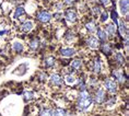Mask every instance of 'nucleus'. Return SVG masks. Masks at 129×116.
Wrapping results in <instances>:
<instances>
[{"label": "nucleus", "mask_w": 129, "mask_h": 116, "mask_svg": "<svg viewBox=\"0 0 129 116\" xmlns=\"http://www.w3.org/2000/svg\"><path fill=\"white\" fill-rule=\"evenodd\" d=\"M92 98L89 95V93L82 91L79 95V100L77 103V108L79 111H86L89 108V106L92 104Z\"/></svg>", "instance_id": "1"}, {"label": "nucleus", "mask_w": 129, "mask_h": 116, "mask_svg": "<svg viewBox=\"0 0 129 116\" xmlns=\"http://www.w3.org/2000/svg\"><path fill=\"white\" fill-rule=\"evenodd\" d=\"M27 69H28V64L27 63H23V64H21V65H19L17 68L13 70V73L14 75H17V76H23V75L26 73Z\"/></svg>", "instance_id": "2"}, {"label": "nucleus", "mask_w": 129, "mask_h": 116, "mask_svg": "<svg viewBox=\"0 0 129 116\" xmlns=\"http://www.w3.org/2000/svg\"><path fill=\"white\" fill-rule=\"evenodd\" d=\"M104 86L111 93H113V94L116 92V83L113 81V80H111V79H106L105 80V81H104Z\"/></svg>", "instance_id": "3"}, {"label": "nucleus", "mask_w": 129, "mask_h": 116, "mask_svg": "<svg viewBox=\"0 0 129 116\" xmlns=\"http://www.w3.org/2000/svg\"><path fill=\"white\" fill-rule=\"evenodd\" d=\"M50 18H51V15L46 11H42L37 14V20L41 21L42 23H46V22H48L50 20Z\"/></svg>", "instance_id": "4"}, {"label": "nucleus", "mask_w": 129, "mask_h": 116, "mask_svg": "<svg viewBox=\"0 0 129 116\" xmlns=\"http://www.w3.org/2000/svg\"><path fill=\"white\" fill-rule=\"evenodd\" d=\"M119 7H120L121 14L128 13V0H119Z\"/></svg>", "instance_id": "5"}, {"label": "nucleus", "mask_w": 129, "mask_h": 116, "mask_svg": "<svg viewBox=\"0 0 129 116\" xmlns=\"http://www.w3.org/2000/svg\"><path fill=\"white\" fill-rule=\"evenodd\" d=\"M50 83L51 84H55V85H60L61 83H62V79H61V77L59 75L55 73V75H51V77H50Z\"/></svg>", "instance_id": "6"}, {"label": "nucleus", "mask_w": 129, "mask_h": 116, "mask_svg": "<svg viewBox=\"0 0 129 116\" xmlns=\"http://www.w3.org/2000/svg\"><path fill=\"white\" fill-rule=\"evenodd\" d=\"M86 43H88L89 46L92 47V48H98L99 47V41H98V38L94 37V36H90L88 38V41H86Z\"/></svg>", "instance_id": "7"}, {"label": "nucleus", "mask_w": 129, "mask_h": 116, "mask_svg": "<svg viewBox=\"0 0 129 116\" xmlns=\"http://www.w3.org/2000/svg\"><path fill=\"white\" fill-rule=\"evenodd\" d=\"M60 54L62 56H66V57H70L72 55L76 54V50L73 48H61L60 49Z\"/></svg>", "instance_id": "8"}, {"label": "nucleus", "mask_w": 129, "mask_h": 116, "mask_svg": "<svg viewBox=\"0 0 129 116\" xmlns=\"http://www.w3.org/2000/svg\"><path fill=\"white\" fill-rule=\"evenodd\" d=\"M105 96H106V94H105L104 90H103V89H99V91L96 92V103L104 102Z\"/></svg>", "instance_id": "9"}, {"label": "nucleus", "mask_w": 129, "mask_h": 116, "mask_svg": "<svg viewBox=\"0 0 129 116\" xmlns=\"http://www.w3.org/2000/svg\"><path fill=\"white\" fill-rule=\"evenodd\" d=\"M66 19H67V21H69V22H75L76 19H77L76 12L73 11V10L66 11Z\"/></svg>", "instance_id": "10"}, {"label": "nucleus", "mask_w": 129, "mask_h": 116, "mask_svg": "<svg viewBox=\"0 0 129 116\" xmlns=\"http://www.w3.org/2000/svg\"><path fill=\"white\" fill-rule=\"evenodd\" d=\"M32 28H33V23L31 21H27V22H24L21 26V30L23 32H30Z\"/></svg>", "instance_id": "11"}, {"label": "nucleus", "mask_w": 129, "mask_h": 116, "mask_svg": "<svg viewBox=\"0 0 129 116\" xmlns=\"http://www.w3.org/2000/svg\"><path fill=\"white\" fill-rule=\"evenodd\" d=\"M51 116H67V113L64 109L56 108V109H51Z\"/></svg>", "instance_id": "12"}, {"label": "nucleus", "mask_w": 129, "mask_h": 116, "mask_svg": "<svg viewBox=\"0 0 129 116\" xmlns=\"http://www.w3.org/2000/svg\"><path fill=\"white\" fill-rule=\"evenodd\" d=\"M105 30H106V32H107L109 35H114L115 32H116V26H115V24L109 23V24H106Z\"/></svg>", "instance_id": "13"}, {"label": "nucleus", "mask_w": 129, "mask_h": 116, "mask_svg": "<svg viewBox=\"0 0 129 116\" xmlns=\"http://www.w3.org/2000/svg\"><path fill=\"white\" fill-rule=\"evenodd\" d=\"M24 13H25L24 8L22 7V6H19V7L17 8V10H15V12H14V18L18 19V18H20L21 15H23Z\"/></svg>", "instance_id": "14"}, {"label": "nucleus", "mask_w": 129, "mask_h": 116, "mask_svg": "<svg viewBox=\"0 0 129 116\" xmlns=\"http://www.w3.org/2000/svg\"><path fill=\"white\" fill-rule=\"evenodd\" d=\"M98 36L102 42H105L106 40H107V34H106V32L103 31L102 28H99L98 30Z\"/></svg>", "instance_id": "15"}, {"label": "nucleus", "mask_w": 129, "mask_h": 116, "mask_svg": "<svg viewBox=\"0 0 129 116\" xmlns=\"http://www.w3.org/2000/svg\"><path fill=\"white\" fill-rule=\"evenodd\" d=\"M113 76H114L115 78L118 80V82H120V83L124 82L125 78H124V73H122L121 71H114V72H113Z\"/></svg>", "instance_id": "16"}, {"label": "nucleus", "mask_w": 129, "mask_h": 116, "mask_svg": "<svg viewBox=\"0 0 129 116\" xmlns=\"http://www.w3.org/2000/svg\"><path fill=\"white\" fill-rule=\"evenodd\" d=\"M94 71L96 73L101 71V59H100L99 56L95 58V62H94Z\"/></svg>", "instance_id": "17"}, {"label": "nucleus", "mask_w": 129, "mask_h": 116, "mask_svg": "<svg viewBox=\"0 0 129 116\" xmlns=\"http://www.w3.org/2000/svg\"><path fill=\"white\" fill-rule=\"evenodd\" d=\"M13 49L15 51H18V53H22L23 51V45L21 43H19V42H14L13 43Z\"/></svg>", "instance_id": "18"}, {"label": "nucleus", "mask_w": 129, "mask_h": 116, "mask_svg": "<svg viewBox=\"0 0 129 116\" xmlns=\"http://www.w3.org/2000/svg\"><path fill=\"white\" fill-rule=\"evenodd\" d=\"M102 51L104 53L105 55H109L112 53V47H111V45L109 44H104L102 46Z\"/></svg>", "instance_id": "19"}, {"label": "nucleus", "mask_w": 129, "mask_h": 116, "mask_svg": "<svg viewBox=\"0 0 129 116\" xmlns=\"http://www.w3.org/2000/svg\"><path fill=\"white\" fill-rule=\"evenodd\" d=\"M81 65H82V62L80 59H76V60H73V62L71 63L72 69H79L80 67H81Z\"/></svg>", "instance_id": "20"}, {"label": "nucleus", "mask_w": 129, "mask_h": 116, "mask_svg": "<svg viewBox=\"0 0 129 116\" xmlns=\"http://www.w3.org/2000/svg\"><path fill=\"white\" fill-rule=\"evenodd\" d=\"M118 24H119V31H120V33L127 35V34H128V33H127V28H126L125 24H124V21H119Z\"/></svg>", "instance_id": "21"}, {"label": "nucleus", "mask_w": 129, "mask_h": 116, "mask_svg": "<svg viewBox=\"0 0 129 116\" xmlns=\"http://www.w3.org/2000/svg\"><path fill=\"white\" fill-rule=\"evenodd\" d=\"M55 64V58L54 57H48L46 60H45V65H46L48 68H50V67H53Z\"/></svg>", "instance_id": "22"}, {"label": "nucleus", "mask_w": 129, "mask_h": 116, "mask_svg": "<svg viewBox=\"0 0 129 116\" xmlns=\"http://www.w3.org/2000/svg\"><path fill=\"white\" fill-rule=\"evenodd\" d=\"M115 59H116V62H117L119 65H122V64H124V62H125V59H124V56H122V55L120 54V53H117L115 55Z\"/></svg>", "instance_id": "23"}, {"label": "nucleus", "mask_w": 129, "mask_h": 116, "mask_svg": "<svg viewBox=\"0 0 129 116\" xmlns=\"http://www.w3.org/2000/svg\"><path fill=\"white\" fill-rule=\"evenodd\" d=\"M40 116H51V109H47V108L42 109Z\"/></svg>", "instance_id": "24"}, {"label": "nucleus", "mask_w": 129, "mask_h": 116, "mask_svg": "<svg viewBox=\"0 0 129 116\" xmlns=\"http://www.w3.org/2000/svg\"><path fill=\"white\" fill-rule=\"evenodd\" d=\"M85 26L89 30V32H92V33H93V32H95V25H94L93 22H90V23H88Z\"/></svg>", "instance_id": "25"}, {"label": "nucleus", "mask_w": 129, "mask_h": 116, "mask_svg": "<svg viewBox=\"0 0 129 116\" xmlns=\"http://www.w3.org/2000/svg\"><path fill=\"white\" fill-rule=\"evenodd\" d=\"M30 46H31L32 49H36L37 46H38V41H37V40H33V41H31Z\"/></svg>", "instance_id": "26"}, {"label": "nucleus", "mask_w": 129, "mask_h": 116, "mask_svg": "<svg viewBox=\"0 0 129 116\" xmlns=\"http://www.w3.org/2000/svg\"><path fill=\"white\" fill-rule=\"evenodd\" d=\"M24 98L25 100H32L34 98V94H33V92H31V91H28V92H25V94H24Z\"/></svg>", "instance_id": "27"}, {"label": "nucleus", "mask_w": 129, "mask_h": 116, "mask_svg": "<svg viewBox=\"0 0 129 116\" xmlns=\"http://www.w3.org/2000/svg\"><path fill=\"white\" fill-rule=\"evenodd\" d=\"M112 19L115 21V23L118 21V15H117V12H116L115 10H113V11H112Z\"/></svg>", "instance_id": "28"}, {"label": "nucleus", "mask_w": 129, "mask_h": 116, "mask_svg": "<svg viewBox=\"0 0 129 116\" xmlns=\"http://www.w3.org/2000/svg\"><path fill=\"white\" fill-rule=\"evenodd\" d=\"M108 19V14H107V12H103L102 13V17H101V20L102 22H105L106 20Z\"/></svg>", "instance_id": "29"}, {"label": "nucleus", "mask_w": 129, "mask_h": 116, "mask_svg": "<svg viewBox=\"0 0 129 116\" xmlns=\"http://www.w3.org/2000/svg\"><path fill=\"white\" fill-rule=\"evenodd\" d=\"M66 80H67V82H68V83H72V82H75V78H73V77H70V76H67Z\"/></svg>", "instance_id": "30"}, {"label": "nucleus", "mask_w": 129, "mask_h": 116, "mask_svg": "<svg viewBox=\"0 0 129 116\" xmlns=\"http://www.w3.org/2000/svg\"><path fill=\"white\" fill-rule=\"evenodd\" d=\"M101 1H102V4L104 5L105 7H106V6H108V5H109V2H111L109 0H101Z\"/></svg>", "instance_id": "31"}, {"label": "nucleus", "mask_w": 129, "mask_h": 116, "mask_svg": "<svg viewBox=\"0 0 129 116\" xmlns=\"http://www.w3.org/2000/svg\"><path fill=\"white\" fill-rule=\"evenodd\" d=\"M94 12H95V13H101V10H100V8L99 7H94Z\"/></svg>", "instance_id": "32"}, {"label": "nucleus", "mask_w": 129, "mask_h": 116, "mask_svg": "<svg viewBox=\"0 0 129 116\" xmlns=\"http://www.w3.org/2000/svg\"><path fill=\"white\" fill-rule=\"evenodd\" d=\"M64 2H66L67 5H71L72 2H75V0H64Z\"/></svg>", "instance_id": "33"}, {"label": "nucleus", "mask_w": 129, "mask_h": 116, "mask_svg": "<svg viewBox=\"0 0 129 116\" xmlns=\"http://www.w3.org/2000/svg\"><path fill=\"white\" fill-rule=\"evenodd\" d=\"M61 8H62V4H60V2H59V4H57V9H59V10H60Z\"/></svg>", "instance_id": "34"}, {"label": "nucleus", "mask_w": 129, "mask_h": 116, "mask_svg": "<svg viewBox=\"0 0 129 116\" xmlns=\"http://www.w3.org/2000/svg\"><path fill=\"white\" fill-rule=\"evenodd\" d=\"M6 33H8V31L7 30H4V31H0V35H4Z\"/></svg>", "instance_id": "35"}]
</instances>
